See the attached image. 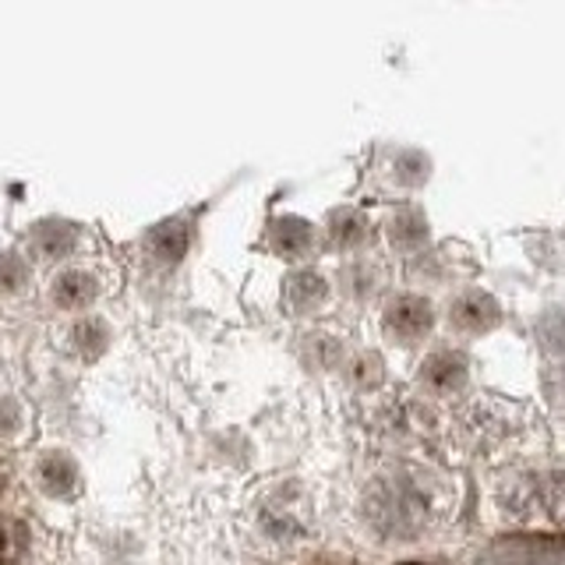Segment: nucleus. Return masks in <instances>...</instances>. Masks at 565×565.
<instances>
[{"instance_id":"nucleus-23","label":"nucleus","mask_w":565,"mask_h":565,"mask_svg":"<svg viewBox=\"0 0 565 565\" xmlns=\"http://www.w3.org/2000/svg\"><path fill=\"white\" fill-rule=\"evenodd\" d=\"M541 340H544V347H547V350L565 353V315L544 318V326H541Z\"/></svg>"},{"instance_id":"nucleus-8","label":"nucleus","mask_w":565,"mask_h":565,"mask_svg":"<svg viewBox=\"0 0 565 565\" xmlns=\"http://www.w3.org/2000/svg\"><path fill=\"white\" fill-rule=\"evenodd\" d=\"M382 234L385 241L396 247L403 255H414L420 252L424 244L431 237V226H428V216H424V209L417 202H396L388 209V216L382 223Z\"/></svg>"},{"instance_id":"nucleus-10","label":"nucleus","mask_w":565,"mask_h":565,"mask_svg":"<svg viewBox=\"0 0 565 565\" xmlns=\"http://www.w3.org/2000/svg\"><path fill=\"white\" fill-rule=\"evenodd\" d=\"M329 300V279L315 269H294L282 279V308L290 315H315Z\"/></svg>"},{"instance_id":"nucleus-14","label":"nucleus","mask_w":565,"mask_h":565,"mask_svg":"<svg viewBox=\"0 0 565 565\" xmlns=\"http://www.w3.org/2000/svg\"><path fill=\"white\" fill-rule=\"evenodd\" d=\"M343 290L353 297V300H371V297H379L382 287H385V269H382V262L375 258H353L343 265Z\"/></svg>"},{"instance_id":"nucleus-15","label":"nucleus","mask_w":565,"mask_h":565,"mask_svg":"<svg viewBox=\"0 0 565 565\" xmlns=\"http://www.w3.org/2000/svg\"><path fill=\"white\" fill-rule=\"evenodd\" d=\"M149 252L156 262H163V265H173V262H181L184 252H188V244H191V226L184 220H167V223H159L152 234H149Z\"/></svg>"},{"instance_id":"nucleus-25","label":"nucleus","mask_w":565,"mask_h":565,"mask_svg":"<svg viewBox=\"0 0 565 565\" xmlns=\"http://www.w3.org/2000/svg\"><path fill=\"white\" fill-rule=\"evenodd\" d=\"M4 484H8V463L0 459V491H4Z\"/></svg>"},{"instance_id":"nucleus-3","label":"nucleus","mask_w":565,"mask_h":565,"mask_svg":"<svg viewBox=\"0 0 565 565\" xmlns=\"http://www.w3.org/2000/svg\"><path fill=\"white\" fill-rule=\"evenodd\" d=\"M520 424H523V414L516 411V406H509V403L477 399L463 411L467 446L477 449V452H484V456L509 449L512 441L520 438Z\"/></svg>"},{"instance_id":"nucleus-9","label":"nucleus","mask_w":565,"mask_h":565,"mask_svg":"<svg viewBox=\"0 0 565 565\" xmlns=\"http://www.w3.org/2000/svg\"><path fill=\"white\" fill-rule=\"evenodd\" d=\"M269 247L279 255V258H308L322 234H318V226L300 220V216H276L269 223V234H265Z\"/></svg>"},{"instance_id":"nucleus-2","label":"nucleus","mask_w":565,"mask_h":565,"mask_svg":"<svg viewBox=\"0 0 565 565\" xmlns=\"http://www.w3.org/2000/svg\"><path fill=\"white\" fill-rule=\"evenodd\" d=\"M505 523L516 526H562L565 523V470L558 467H520L505 470L494 491Z\"/></svg>"},{"instance_id":"nucleus-16","label":"nucleus","mask_w":565,"mask_h":565,"mask_svg":"<svg viewBox=\"0 0 565 565\" xmlns=\"http://www.w3.org/2000/svg\"><path fill=\"white\" fill-rule=\"evenodd\" d=\"M388 173H393L388 181H393L396 188L411 191V188H420L424 181H428L431 163L420 149H396V152H388Z\"/></svg>"},{"instance_id":"nucleus-7","label":"nucleus","mask_w":565,"mask_h":565,"mask_svg":"<svg viewBox=\"0 0 565 565\" xmlns=\"http://www.w3.org/2000/svg\"><path fill=\"white\" fill-rule=\"evenodd\" d=\"M502 322V305L488 290H463L449 305V326L463 335H481Z\"/></svg>"},{"instance_id":"nucleus-4","label":"nucleus","mask_w":565,"mask_h":565,"mask_svg":"<svg viewBox=\"0 0 565 565\" xmlns=\"http://www.w3.org/2000/svg\"><path fill=\"white\" fill-rule=\"evenodd\" d=\"M494 565H565V534L555 530H516L491 544Z\"/></svg>"},{"instance_id":"nucleus-21","label":"nucleus","mask_w":565,"mask_h":565,"mask_svg":"<svg viewBox=\"0 0 565 565\" xmlns=\"http://www.w3.org/2000/svg\"><path fill=\"white\" fill-rule=\"evenodd\" d=\"M29 279V269L25 262L18 255H0V294H14L22 290Z\"/></svg>"},{"instance_id":"nucleus-22","label":"nucleus","mask_w":565,"mask_h":565,"mask_svg":"<svg viewBox=\"0 0 565 565\" xmlns=\"http://www.w3.org/2000/svg\"><path fill=\"white\" fill-rule=\"evenodd\" d=\"M350 379L358 385H379L382 382V364L375 361V353H358L350 361Z\"/></svg>"},{"instance_id":"nucleus-5","label":"nucleus","mask_w":565,"mask_h":565,"mask_svg":"<svg viewBox=\"0 0 565 565\" xmlns=\"http://www.w3.org/2000/svg\"><path fill=\"white\" fill-rule=\"evenodd\" d=\"M435 329V308L420 294H393L382 305V332L396 347H414Z\"/></svg>"},{"instance_id":"nucleus-12","label":"nucleus","mask_w":565,"mask_h":565,"mask_svg":"<svg viewBox=\"0 0 565 565\" xmlns=\"http://www.w3.org/2000/svg\"><path fill=\"white\" fill-rule=\"evenodd\" d=\"M35 477H40L43 491L53 494V499H67V494L78 491V467H75V459L64 452H46L40 463H35Z\"/></svg>"},{"instance_id":"nucleus-13","label":"nucleus","mask_w":565,"mask_h":565,"mask_svg":"<svg viewBox=\"0 0 565 565\" xmlns=\"http://www.w3.org/2000/svg\"><path fill=\"white\" fill-rule=\"evenodd\" d=\"M262 523H265V534L279 541H297L308 534V516L300 512V499H290V494H282L279 502L265 509Z\"/></svg>"},{"instance_id":"nucleus-11","label":"nucleus","mask_w":565,"mask_h":565,"mask_svg":"<svg viewBox=\"0 0 565 565\" xmlns=\"http://www.w3.org/2000/svg\"><path fill=\"white\" fill-rule=\"evenodd\" d=\"M467 375H470L467 358L456 350H438L420 364V382L435 388V393H456L459 385H467Z\"/></svg>"},{"instance_id":"nucleus-6","label":"nucleus","mask_w":565,"mask_h":565,"mask_svg":"<svg viewBox=\"0 0 565 565\" xmlns=\"http://www.w3.org/2000/svg\"><path fill=\"white\" fill-rule=\"evenodd\" d=\"M322 241L335 252H364L375 241V223L367 220V212L358 205H340L326 216Z\"/></svg>"},{"instance_id":"nucleus-26","label":"nucleus","mask_w":565,"mask_h":565,"mask_svg":"<svg viewBox=\"0 0 565 565\" xmlns=\"http://www.w3.org/2000/svg\"><path fill=\"white\" fill-rule=\"evenodd\" d=\"M403 565H428V562H403Z\"/></svg>"},{"instance_id":"nucleus-24","label":"nucleus","mask_w":565,"mask_h":565,"mask_svg":"<svg viewBox=\"0 0 565 565\" xmlns=\"http://www.w3.org/2000/svg\"><path fill=\"white\" fill-rule=\"evenodd\" d=\"M18 428H22V406L11 396H0V438H11Z\"/></svg>"},{"instance_id":"nucleus-19","label":"nucleus","mask_w":565,"mask_h":565,"mask_svg":"<svg viewBox=\"0 0 565 565\" xmlns=\"http://www.w3.org/2000/svg\"><path fill=\"white\" fill-rule=\"evenodd\" d=\"M29 555V530L11 516H0V565H18Z\"/></svg>"},{"instance_id":"nucleus-1","label":"nucleus","mask_w":565,"mask_h":565,"mask_svg":"<svg viewBox=\"0 0 565 565\" xmlns=\"http://www.w3.org/2000/svg\"><path fill=\"white\" fill-rule=\"evenodd\" d=\"M456 488L441 470L424 463H396L375 473L361 499L371 534L385 541H414L449 516Z\"/></svg>"},{"instance_id":"nucleus-17","label":"nucleus","mask_w":565,"mask_h":565,"mask_svg":"<svg viewBox=\"0 0 565 565\" xmlns=\"http://www.w3.org/2000/svg\"><path fill=\"white\" fill-rule=\"evenodd\" d=\"M96 294H99L96 276H88L82 269L61 273L57 282H53V300H57L61 308H85L88 300H96Z\"/></svg>"},{"instance_id":"nucleus-18","label":"nucleus","mask_w":565,"mask_h":565,"mask_svg":"<svg viewBox=\"0 0 565 565\" xmlns=\"http://www.w3.org/2000/svg\"><path fill=\"white\" fill-rule=\"evenodd\" d=\"M75 237H78L75 226H67V223H40L32 230V247H35V255H43V258H61L75 247Z\"/></svg>"},{"instance_id":"nucleus-20","label":"nucleus","mask_w":565,"mask_h":565,"mask_svg":"<svg viewBox=\"0 0 565 565\" xmlns=\"http://www.w3.org/2000/svg\"><path fill=\"white\" fill-rule=\"evenodd\" d=\"M106 343H110V332H106L103 322H96V318H88V322H78L75 326V347L85 361H96L99 353L106 350Z\"/></svg>"}]
</instances>
